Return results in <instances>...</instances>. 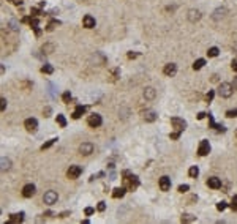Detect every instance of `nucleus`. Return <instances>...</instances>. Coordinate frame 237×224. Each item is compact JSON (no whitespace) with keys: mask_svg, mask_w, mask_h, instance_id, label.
<instances>
[{"mask_svg":"<svg viewBox=\"0 0 237 224\" xmlns=\"http://www.w3.org/2000/svg\"><path fill=\"white\" fill-rule=\"evenodd\" d=\"M123 177H125V185H126V188H128L130 191H134L136 188H138V185H139V180H138V177H134L131 175L128 171H125L123 172Z\"/></svg>","mask_w":237,"mask_h":224,"instance_id":"1","label":"nucleus"},{"mask_svg":"<svg viewBox=\"0 0 237 224\" xmlns=\"http://www.w3.org/2000/svg\"><path fill=\"white\" fill-rule=\"evenodd\" d=\"M232 92H234V87L229 82H221L220 87H218V95L221 98H229L232 95Z\"/></svg>","mask_w":237,"mask_h":224,"instance_id":"2","label":"nucleus"},{"mask_svg":"<svg viewBox=\"0 0 237 224\" xmlns=\"http://www.w3.org/2000/svg\"><path fill=\"white\" fill-rule=\"evenodd\" d=\"M57 199H59V194L56 191H52V190L46 191V193H44V196H43L44 204H48V205H54V204L57 202Z\"/></svg>","mask_w":237,"mask_h":224,"instance_id":"3","label":"nucleus"},{"mask_svg":"<svg viewBox=\"0 0 237 224\" xmlns=\"http://www.w3.org/2000/svg\"><path fill=\"white\" fill-rule=\"evenodd\" d=\"M171 125L176 128V131H180V133H182V131H184V129H185V126H187V122H185L184 118L172 117V118H171Z\"/></svg>","mask_w":237,"mask_h":224,"instance_id":"4","label":"nucleus"},{"mask_svg":"<svg viewBox=\"0 0 237 224\" xmlns=\"http://www.w3.org/2000/svg\"><path fill=\"white\" fill-rule=\"evenodd\" d=\"M81 174H82V167H81V166H70V169L67 171V177L71 179V180L78 179Z\"/></svg>","mask_w":237,"mask_h":224,"instance_id":"5","label":"nucleus"},{"mask_svg":"<svg viewBox=\"0 0 237 224\" xmlns=\"http://www.w3.org/2000/svg\"><path fill=\"white\" fill-rule=\"evenodd\" d=\"M79 153L84 155V156L92 155V153H93V145L90 144V142H82V144L79 145Z\"/></svg>","mask_w":237,"mask_h":224,"instance_id":"6","label":"nucleus"},{"mask_svg":"<svg viewBox=\"0 0 237 224\" xmlns=\"http://www.w3.org/2000/svg\"><path fill=\"white\" fill-rule=\"evenodd\" d=\"M209 152H210V144H209V141H201V144H199V147H198V155L199 156H206V155H209Z\"/></svg>","mask_w":237,"mask_h":224,"instance_id":"7","label":"nucleus"},{"mask_svg":"<svg viewBox=\"0 0 237 224\" xmlns=\"http://www.w3.org/2000/svg\"><path fill=\"white\" fill-rule=\"evenodd\" d=\"M24 126L29 133H35L38 129V122H36V118H27L24 122Z\"/></svg>","mask_w":237,"mask_h":224,"instance_id":"8","label":"nucleus"},{"mask_svg":"<svg viewBox=\"0 0 237 224\" xmlns=\"http://www.w3.org/2000/svg\"><path fill=\"white\" fill-rule=\"evenodd\" d=\"M87 123L92 126V128H97V126H100V125L103 123V118H101V115H98V114H92V115L89 117Z\"/></svg>","mask_w":237,"mask_h":224,"instance_id":"9","label":"nucleus"},{"mask_svg":"<svg viewBox=\"0 0 237 224\" xmlns=\"http://www.w3.org/2000/svg\"><path fill=\"white\" fill-rule=\"evenodd\" d=\"M35 185H32V183H27L24 188H22V196L24 197H32V196H35Z\"/></svg>","mask_w":237,"mask_h":224,"instance_id":"10","label":"nucleus"},{"mask_svg":"<svg viewBox=\"0 0 237 224\" xmlns=\"http://www.w3.org/2000/svg\"><path fill=\"white\" fill-rule=\"evenodd\" d=\"M160 188H161V191H169L171 190V179L169 177H166V175H163L161 179H160Z\"/></svg>","mask_w":237,"mask_h":224,"instance_id":"11","label":"nucleus"},{"mask_svg":"<svg viewBox=\"0 0 237 224\" xmlns=\"http://www.w3.org/2000/svg\"><path fill=\"white\" fill-rule=\"evenodd\" d=\"M207 186L212 190H218V188H221V180L218 179V177H210V179L207 180Z\"/></svg>","mask_w":237,"mask_h":224,"instance_id":"12","label":"nucleus"},{"mask_svg":"<svg viewBox=\"0 0 237 224\" xmlns=\"http://www.w3.org/2000/svg\"><path fill=\"white\" fill-rule=\"evenodd\" d=\"M163 73H165L166 76H174V74L177 73V65H176V63H168V65H165Z\"/></svg>","mask_w":237,"mask_h":224,"instance_id":"13","label":"nucleus"},{"mask_svg":"<svg viewBox=\"0 0 237 224\" xmlns=\"http://www.w3.org/2000/svg\"><path fill=\"white\" fill-rule=\"evenodd\" d=\"M82 24H84L86 29H93V27H95V17H93V16H90V14L84 16Z\"/></svg>","mask_w":237,"mask_h":224,"instance_id":"14","label":"nucleus"},{"mask_svg":"<svg viewBox=\"0 0 237 224\" xmlns=\"http://www.w3.org/2000/svg\"><path fill=\"white\" fill-rule=\"evenodd\" d=\"M201 19V13H199L198 10H190L188 11V21L190 22H196Z\"/></svg>","mask_w":237,"mask_h":224,"instance_id":"15","label":"nucleus"},{"mask_svg":"<svg viewBox=\"0 0 237 224\" xmlns=\"http://www.w3.org/2000/svg\"><path fill=\"white\" fill-rule=\"evenodd\" d=\"M144 120H145V122H155V120H157V114H155V110H145L144 112Z\"/></svg>","mask_w":237,"mask_h":224,"instance_id":"16","label":"nucleus"},{"mask_svg":"<svg viewBox=\"0 0 237 224\" xmlns=\"http://www.w3.org/2000/svg\"><path fill=\"white\" fill-rule=\"evenodd\" d=\"M155 95H157V92H155V89H152V87H147L144 90V98L145 99H153Z\"/></svg>","mask_w":237,"mask_h":224,"instance_id":"17","label":"nucleus"},{"mask_svg":"<svg viewBox=\"0 0 237 224\" xmlns=\"http://www.w3.org/2000/svg\"><path fill=\"white\" fill-rule=\"evenodd\" d=\"M84 114H86V106H76L75 112H73V118H79Z\"/></svg>","mask_w":237,"mask_h":224,"instance_id":"18","label":"nucleus"},{"mask_svg":"<svg viewBox=\"0 0 237 224\" xmlns=\"http://www.w3.org/2000/svg\"><path fill=\"white\" fill-rule=\"evenodd\" d=\"M224 16H226V8H218V10H215V13H213V19L218 21Z\"/></svg>","mask_w":237,"mask_h":224,"instance_id":"19","label":"nucleus"},{"mask_svg":"<svg viewBox=\"0 0 237 224\" xmlns=\"http://www.w3.org/2000/svg\"><path fill=\"white\" fill-rule=\"evenodd\" d=\"M125 188H115L114 191H112V197L114 199H120V197H123V196H125Z\"/></svg>","mask_w":237,"mask_h":224,"instance_id":"20","label":"nucleus"},{"mask_svg":"<svg viewBox=\"0 0 237 224\" xmlns=\"http://www.w3.org/2000/svg\"><path fill=\"white\" fill-rule=\"evenodd\" d=\"M22 219H24V213H14V215H11L10 216V222H22Z\"/></svg>","mask_w":237,"mask_h":224,"instance_id":"21","label":"nucleus"},{"mask_svg":"<svg viewBox=\"0 0 237 224\" xmlns=\"http://www.w3.org/2000/svg\"><path fill=\"white\" fill-rule=\"evenodd\" d=\"M30 27H32V29H35L36 35H40V33H41L40 29H38V27H40V21L36 19V17H32V19H30Z\"/></svg>","mask_w":237,"mask_h":224,"instance_id":"22","label":"nucleus"},{"mask_svg":"<svg viewBox=\"0 0 237 224\" xmlns=\"http://www.w3.org/2000/svg\"><path fill=\"white\" fill-rule=\"evenodd\" d=\"M180 221L182 222H193V221H196V216H193V215H190V213H185V215H182Z\"/></svg>","mask_w":237,"mask_h":224,"instance_id":"23","label":"nucleus"},{"mask_svg":"<svg viewBox=\"0 0 237 224\" xmlns=\"http://www.w3.org/2000/svg\"><path fill=\"white\" fill-rule=\"evenodd\" d=\"M11 167V161L8 160V158H5V156H2V171L5 172V171H8Z\"/></svg>","mask_w":237,"mask_h":224,"instance_id":"24","label":"nucleus"},{"mask_svg":"<svg viewBox=\"0 0 237 224\" xmlns=\"http://www.w3.org/2000/svg\"><path fill=\"white\" fill-rule=\"evenodd\" d=\"M204 65H206V60H204V59H198V60L193 63V70H201Z\"/></svg>","mask_w":237,"mask_h":224,"instance_id":"25","label":"nucleus"},{"mask_svg":"<svg viewBox=\"0 0 237 224\" xmlns=\"http://www.w3.org/2000/svg\"><path fill=\"white\" fill-rule=\"evenodd\" d=\"M188 174H190V177H193V179H196V177L199 175V169L196 166H191L190 167V171H188Z\"/></svg>","mask_w":237,"mask_h":224,"instance_id":"26","label":"nucleus"},{"mask_svg":"<svg viewBox=\"0 0 237 224\" xmlns=\"http://www.w3.org/2000/svg\"><path fill=\"white\" fill-rule=\"evenodd\" d=\"M41 51H43L44 54H51V52L54 51V44H44L43 48H41Z\"/></svg>","mask_w":237,"mask_h":224,"instance_id":"27","label":"nucleus"},{"mask_svg":"<svg viewBox=\"0 0 237 224\" xmlns=\"http://www.w3.org/2000/svg\"><path fill=\"white\" fill-rule=\"evenodd\" d=\"M218 52H220V51H218V48H210V49L207 51V55H209V57H217Z\"/></svg>","mask_w":237,"mask_h":224,"instance_id":"28","label":"nucleus"},{"mask_svg":"<svg viewBox=\"0 0 237 224\" xmlns=\"http://www.w3.org/2000/svg\"><path fill=\"white\" fill-rule=\"evenodd\" d=\"M57 123H59L62 128H65V126H67V120H65V117H63V115H57Z\"/></svg>","mask_w":237,"mask_h":224,"instance_id":"29","label":"nucleus"},{"mask_svg":"<svg viewBox=\"0 0 237 224\" xmlns=\"http://www.w3.org/2000/svg\"><path fill=\"white\" fill-rule=\"evenodd\" d=\"M54 71V68L51 67V65H44V67H41V73H46V74H51Z\"/></svg>","mask_w":237,"mask_h":224,"instance_id":"30","label":"nucleus"},{"mask_svg":"<svg viewBox=\"0 0 237 224\" xmlns=\"http://www.w3.org/2000/svg\"><path fill=\"white\" fill-rule=\"evenodd\" d=\"M56 141H57V139H49V141H48L46 144H43V145H41V150H46V148H49V147H51L54 142H56Z\"/></svg>","mask_w":237,"mask_h":224,"instance_id":"31","label":"nucleus"},{"mask_svg":"<svg viewBox=\"0 0 237 224\" xmlns=\"http://www.w3.org/2000/svg\"><path fill=\"white\" fill-rule=\"evenodd\" d=\"M57 24H59L57 21H51V22L48 24V27H46V30H48V32H52L54 29H56V25H57Z\"/></svg>","mask_w":237,"mask_h":224,"instance_id":"32","label":"nucleus"},{"mask_svg":"<svg viewBox=\"0 0 237 224\" xmlns=\"http://www.w3.org/2000/svg\"><path fill=\"white\" fill-rule=\"evenodd\" d=\"M62 99H63V103H70V101H71V93H70V92H65V93L62 95Z\"/></svg>","mask_w":237,"mask_h":224,"instance_id":"33","label":"nucleus"},{"mask_svg":"<svg viewBox=\"0 0 237 224\" xmlns=\"http://www.w3.org/2000/svg\"><path fill=\"white\" fill-rule=\"evenodd\" d=\"M226 117H229V118L237 117V109H229V110L226 112Z\"/></svg>","mask_w":237,"mask_h":224,"instance_id":"34","label":"nucleus"},{"mask_svg":"<svg viewBox=\"0 0 237 224\" xmlns=\"http://www.w3.org/2000/svg\"><path fill=\"white\" fill-rule=\"evenodd\" d=\"M226 207H228V204H226V202H223V201L217 204V210H218V211H223Z\"/></svg>","mask_w":237,"mask_h":224,"instance_id":"35","label":"nucleus"},{"mask_svg":"<svg viewBox=\"0 0 237 224\" xmlns=\"http://www.w3.org/2000/svg\"><path fill=\"white\" fill-rule=\"evenodd\" d=\"M119 74H120V71H119V70H112L111 71V81H115L119 78Z\"/></svg>","mask_w":237,"mask_h":224,"instance_id":"36","label":"nucleus"},{"mask_svg":"<svg viewBox=\"0 0 237 224\" xmlns=\"http://www.w3.org/2000/svg\"><path fill=\"white\" fill-rule=\"evenodd\" d=\"M231 208H232L234 211H237V196H234V197H232V202H231Z\"/></svg>","mask_w":237,"mask_h":224,"instance_id":"37","label":"nucleus"},{"mask_svg":"<svg viewBox=\"0 0 237 224\" xmlns=\"http://www.w3.org/2000/svg\"><path fill=\"white\" fill-rule=\"evenodd\" d=\"M188 190H190L188 185H180V186H179V193H187Z\"/></svg>","mask_w":237,"mask_h":224,"instance_id":"38","label":"nucleus"},{"mask_svg":"<svg viewBox=\"0 0 237 224\" xmlns=\"http://www.w3.org/2000/svg\"><path fill=\"white\" fill-rule=\"evenodd\" d=\"M213 95H215V93H213V90H210V92H209L207 95H206V99H207L209 103H210V101L213 99Z\"/></svg>","mask_w":237,"mask_h":224,"instance_id":"39","label":"nucleus"},{"mask_svg":"<svg viewBox=\"0 0 237 224\" xmlns=\"http://www.w3.org/2000/svg\"><path fill=\"white\" fill-rule=\"evenodd\" d=\"M40 14H41L40 6H38V8H32V16H40Z\"/></svg>","mask_w":237,"mask_h":224,"instance_id":"40","label":"nucleus"},{"mask_svg":"<svg viewBox=\"0 0 237 224\" xmlns=\"http://www.w3.org/2000/svg\"><path fill=\"white\" fill-rule=\"evenodd\" d=\"M98 211H104V208H106V204L104 202H98Z\"/></svg>","mask_w":237,"mask_h":224,"instance_id":"41","label":"nucleus"},{"mask_svg":"<svg viewBox=\"0 0 237 224\" xmlns=\"http://www.w3.org/2000/svg\"><path fill=\"white\" fill-rule=\"evenodd\" d=\"M171 139H179L180 137V131H176V133H171V136H169Z\"/></svg>","mask_w":237,"mask_h":224,"instance_id":"42","label":"nucleus"},{"mask_svg":"<svg viewBox=\"0 0 237 224\" xmlns=\"http://www.w3.org/2000/svg\"><path fill=\"white\" fill-rule=\"evenodd\" d=\"M92 213H93V208H92V207H87V208H86V215H87V216H90Z\"/></svg>","mask_w":237,"mask_h":224,"instance_id":"43","label":"nucleus"},{"mask_svg":"<svg viewBox=\"0 0 237 224\" xmlns=\"http://www.w3.org/2000/svg\"><path fill=\"white\" fill-rule=\"evenodd\" d=\"M231 67H232V70H234V71H237V59H234V60H232Z\"/></svg>","mask_w":237,"mask_h":224,"instance_id":"44","label":"nucleus"},{"mask_svg":"<svg viewBox=\"0 0 237 224\" xmlns=\"http://www.w3.org/2000/svg\"><path fill=\"white\" fill-rule=\"evenodd\" d=\"M138 57V52H130L128 54V59H136Z\"/></svg>","mask_w":237,"mask_h":224,"instance_id":"45","label":"nucleus"},{"mask_svg":"<svg viewBox=\"0 0 237 224\" xmlns=\"http://www.w3.org/2000/svg\"><path fill=\"white\" fill-rule=\"evenodd\" d=\"M0 103H2V112L5 110V107H6V99L5 98H2V101H0Z\"/></svg>","mask_w":237,"mask_h":224,"instance_id":"46","label":"nucleus"},{"mask_svg":"<svg viewBox=\"0 0 237 224\" xmlns=\"http://www.w3.org/2000/svg\"><path fill=\"white\" fill-rule=\"evenodd\" d=\"M232 87H234V90H237V76H235L234 81H232Z\"/></svg>","mask_w":237,"mask_h":224,"instance_id":"47","label":"nucleus"},{"mask_svg":"<svg viewBox=\"0 0 237 224\" xmlns=\"http://www.w3.org/2000/svg\"><path fill=\"white\" fill-rule=\"evenodd\" d=\"M44 114H46L44 117H49V114H51V109H49V107H46V110H44Z\"/></svg>","mask_w":237,"mask_h":224,"instance_id":"48","label":"nucleus"},{"mask_svg":"<svg viewBox=\"0 0 237 224\" xmlns=\"http://www.w3.org/2000/svg\"><path fill=\"white\" fill-rule=\"evenodd\" d=\"M204 117H206V114H204V112H201V114H198V118H199V120H201V118H204Z\"/></svg>","mask_w":237,"mask_h":224,"instance_id":"49","label":"nucleus"},{"mask_svg":"<svg viewBox=\"0 0 237 224\" xmlns=\"http://www.w3.org/2000/svg\"><path fill=\"white\" fill-rule=\"evenodd\" d=\"M235 137H237V133H235Z\"/></svg>","mask_w":237,"mask_h":224,"instance_id":"50","label":"nucleus"}]
</instances>
